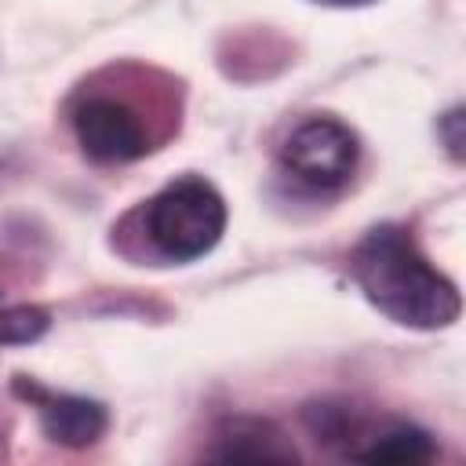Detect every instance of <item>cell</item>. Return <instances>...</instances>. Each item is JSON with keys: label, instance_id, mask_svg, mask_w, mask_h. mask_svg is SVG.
<instances>
[{"label": "cell", "instance_id": "cell-1", "mask_svg": "<svg viewBox=\"0 0 466 466\" xmlns=\"http://www.w3.org/2000/svg\"><path fill=\"white\" fill-rule=\"evenodd\" d=\"M350 273L390 320L408 328H444L459 317V291L441 277L400 226H375L353 251Z\"/></svg>", "mask_w": 466, "mask_h": 466}, {"label": "cell", "instance_id": "cell-5", "mask_svg": "<svg viewBox=\"0 0 466 466\" xmlns=\"http://www.w3.org/2000/svg\"><path fill=\"white\" fill-rule=\"evenodd\" d=\"M15 390L22 397H29L40 411V422H44V433L58 444H69V448H84L91 441H98L106 433V408L98 400H87V397H66V393H47L40 386H25L22 379L15 382Z\"/></svg>", "mask_w": 466, "mask_h": 466}, {"label": "cell", "instance_id": "cell-7", "mask_svg": "<svg viewBox=\"0 0 466 466\" xmlns=\"http://www.w3.org/2000/svg\"><path fill=\"white\" fill-rule=\"evenodd\" d=\"M433 441L430 433L415 430V426H393L379 437H371L368 448H357L353 459H364V462H426L433 459Z\"/></svg>", "mask_w": 466, "mask_h": 466}, {"label": "cell", "instance_id": "cell-2", "mask_svg": "<svg viewBox=\"0 0 466 466\" xmlns=\"http://www.w3.org/2000/svg\"><path fill=\"white\" fill-rule=\"evenodd\" d=\"M149 240L167 258H200L226 229V204L204 178H178L149 200L146 211Z\"/></svg>", "mask_w": 466, "mask_h": 466}, {"label": "cell", "instance_id": "cell-6", "mask_svg": "<svg viewBox=\"0 0 466 466\" xmlns=\"http://www.w3.org/2000/svg\"><path fill=\"white\" fill-rule=\"evenodd\" d=\"M211 455L215 459H248V462H258V459L262 462H280V459H295V448L284 444V437L269 422L240 419L222 437V448H215Z\"/></svg>", "mask_w": 466, "mask_h": 466}, {"label": "cell", "instance_id": "cell-8", "mask_svg": "<svg viewBox=\"0 0 466 466\" xmlns=\"http://www.w3.org/2000/svg\"><path fill=\"white\" fill-rule=\"evenodd\" d=\"M47 331V313L40 306H11L0 309V346L33 342Z\"/></svg>", "mask_w": 466, "mask_h": 466}, {"label": "cell", "instance_id": "cell-3", "mask_svg": "<svg viewBox=\"0 0 466 466\" xmlns=\"http://www.w3.org/2000/svg\"><path fill=\"white\" fill-rule=\"evenodd\" d=\"M280 164L291 178L313 189L342 186L357 167V138L331 116L302 120L280 146Z\"/></svg>", "mask_w": 466, "mask_h": 466}, {"label": "cell", "instance_id": "cell-4", "mask_svg": "<svg viewBox=\"0 0 466 466\" xmlns=\"http://www.w3.org/2000/svg\"><path fill=\"white\" fill-rule=\"evenodd\" d=\"M73 131L80 149L98 164H124L149 153V131L142 116L113 98V95H87L73 106Z\"/></svg>", "mask_w": 466, "mask_h": 466}]
</instances>
